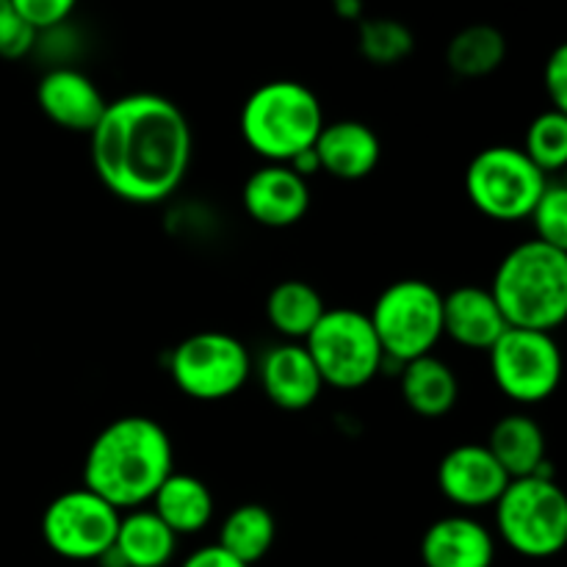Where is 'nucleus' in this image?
I'll return each instance as SVG.
<instances>
[{"mask_svg":"<svg viewBox=\"0 0 567 567\" xmlns=\"http://www.w3.org/2000/svg\"><path fill=\"white\" fill-rule=\"evenodd\" d=\"M181 567H249L241 559H236L233 554H227L221 546H203L197 551H192L186 557V563Z\"/></svg>","mask_w":567,"mask_h":567,"instance_id":"obj_32","label":"nucleus"},{"mask_svg":"<svg viewBox=\"0 0 567 567\" xmlns=\"http://www.w3.org/2000/svg\"><path fill=\"white\" fill-rule=\"evenodd\" d=\"M507 485V471L480 443L454 446L437 465V487L449 502L463 509L493 507Z\"/></svg>","mask_w":567,"mask_h":567,"instance_id":"obj_12","label":"nucleus"},{"mask_svg":"<svg viewBox=\"0 0 567 567\" xmlns=\"http://www.w3.org/2000/svg\"><path fill=\"white\" fill-rule=\"evenodd\" d=\"M275 540L277 520L269 513V507H264V504H241L221 520L216 546H221L227 554L252 567L271 551Z\"/></svg>","mask_w":567,"mask_h":567,"instance_id":"obj_24","label":"nucleus"},{"mask_svg":"<svg viewBox=\"0 0 567 567\" xmlns=\"http://www.w3.org/2000/svg\"><path fill=\"white\" fill-rule=\"evenodd\" d=\"M543 83H546V94L551 100L554 111L567 114V48L559 44L546 61V72H543Z\"/></svg>","mask_w":567,"mask_h":567,"instance_id":"obj_31","label":"nucleus"},{"mask_svg":"<svg viewBox=\"0 0 567 567\" xmlns=\"http://www.w3.org/2000/svg\"><path fill=\"white\" fill-rule=\"evenodd\" d=\"M491 293L507 327L554 332L567 319V249L537 238L518 244L498 264Z\"/></svg>","mask_w":567,"mask_h":567,"instance_id":"obj_3","label":"nucleus"},{"mask_svg":"<svg viewBox=\"0 0 567 567\" xmlns=\"http://www.w3.org/2000/svg\"><path fill=\"white\" fill-rule=\"evenodd\" d=\"M37 103L53 125L64 131L92 133L109 100L86 72L75 66H53L39 81Z\"/></svg>","mask_w":567,"mask_h":567,"instance_id":"obj_14","label":"nucleus"},{"mask_svg":"<svg viewBox=\"0 0 567 567\" xmlns=\"http://www.w3.org/2000/svg\"><path fill=\"white\" fill-rule=\"evenodd\" d=\"M496 529L526 559L557 557L567 543V496L551 474L509 480L498 496Z\"/></svg>","mask_w":567,"mask_h":567,"instance_id":"obj_5","label":"nucleus"},{"mask_svg":"<svg viewBox=\"0 0 567 567\" xmlns=\"http://www.w3.org/2000/svg\"><path fill=\"white\" fill-rule=\"evenodd\" d=\"M529 219L535 225L537 241L548 244V247L567 249V188L563 183H546L540 199L532 208Z\"/></svg>","mask_w":567,"mask_h":567,"instance_id":"obj_28","label":"nucleus"},{"mask_svg":"<svg viewBox=\"0 0 567 567\" xmlns=\"http://www.w3.org/2000/svg\"><path fill=\"white\" fill-rule=\"evenodd\" d=\"M302 343L321 382L338 391L365 388L385 363L369 313L358 308H327Z\"/></svg>","mask_w":567,"mask_h":567,"instance_id":"obj_6","label":"nucleus"},{"mask_svg":"<svg viewBox=\"0 0 567 567\" xmlns=\"http://www.w3.org/2000/svg\"><path fill=\"white\" fill-rule=\"evenodd\" d=\"M358 48L363 59L371 64L391 66L408 59L415 48L413 31L404 22L388 20V17H374V20H360Z\"/></svg>","mask_w":567,"mask_h":567,"instance_id":"obj_27","label":"nucleus"},{"mask_svg":"<svg viewBox=\"0 0 567 567\" xmlns=\"http://www.w3.org/2000/svg\"><path fill=\"white\" fill-rule=\"evenodd\" d=\"M111 551L125 567H166L177 551V535L153 509H127L116 526Z\"/></svg>","mask_w":567,"mask_h":567,"instance_id":"obj_21","label":"nucleus"},{"mask_svg":"<svg viewBox=\"0 0 567 567\" xmlns=\"http://www.w3.org/2000/svg\"><path fill=\"white\" fill-rule=\"evenodd\" d=\"M332 9L341 20H363V0H332Z\"/></svg>","mask_w":567,"mask_h":567,"instance_id":"obj_33","label":"nucleus"},{"mask_svg":"<svg viewBox=\"0 0 567 567\" xmlns=\"http://www.w3.org/2000/svg\"><path fill=\"white\" fill-rule=\"evenodd\" d=\"M97 181L131 205H158L186 181L194 133L186 114L164 94L133 92L105 105L89 133Z\"/></svg>","mask_w":567,"mask_h":567,"instance_id":"obj_1","label":"nucleus"},{"mask_svg":"<svg viewBox=\"0 0 567 567\" xmlns=\"http://www.w3.org/2000/svg\"><path fill=\"white\" fill-rule=\"evenodd\" d=\"M526 158L543 172V175H554V172L565 169L567 164V114L563 111H543L532 120L529 131H526V144L520 147Z\"/></svg>","mask_w":567,"mask_h":567,"instance_id":"obj_26","label":"nucleus"},{"mask_svg":"<svg viewBox=\"0 0 567 567\" xmlns=\"http://www.w3.org/2000/svg\"><path fill=\"white\" fill-rule=\"evenodd\" d=\"M9 3L28 25L42 33L59 28L75 11L78 0H9Z\"/></svg>","mask_w":567,"mask_h":567,"instance_id":"obj_30","label":"nucleus"},{"mask_svg":"<svg viewBox=\"0 0 567 567\" xmlns=\"http://www.w3.org/2000/svg\"><path fill=\"white\" fill-rule=\"evenodd\" d=\"M385 360L410 363L435 352L443 338V293L426 280L391 282L369 313Z\"/></svg>","mask_w":567,"mask_h":567,"instance_id":"obj_7","label":"nucleus"},{"mask_svg":"<svg viewBox=\"0 0 567 567\" xmlns=\"http://www.w3.org/2000/svg\"><path fill=\"white\" fill-rule=\"evenodd\" d=\"M546 183L548 175L526 158L524 150L509 144L482 150L465 169V194L471 205L496 221L529 219Z\"/></svg>","mask_w":567,"mask_h":567,"instance_id":"obj_8","label":"nucleus"},{"mask_svg":"<svg viewBox=\"0 0 567 567\" xmlns=\"http://www.w3.org/2000/svg\"><path fill=\"white\" fill-rule=\"evenodd\" d=\"M507 59V39L496 25L476 22L454 33L446 48V64L460 78H485Z\"/></svg>","mask_w":567,"mask_h":567,"instance_id":"obj_25","label":"nucleus"},{"mask_svg":"<svg viewBox=\"0 0 567 567\" xmlns=\"http://www.w3.org/2000/svg\"><path fill=\"white\" fill-rule=\"evenodd\" d=\"M487 358L498 391L524 408L548 402L563 380V352L551 332L509 327Z\"/></svg>","mask_w":567,"mask_h":567,"instance_id":"obj_10","label":"nucleus"},{"mask_svg":"<svg viewBox=\"0 0 567 567\" xmlns=\"http://www.w3.org/2000/svg\"><path fill=\"white\" fill-rule=\"evenodd\" d=\"M238 127L247 147L266 164H291L316 144L324 127V109L305 83L269 81L241 105Z\"/></svg>","mask_w":567,"mask_h":567,"instance_id":"obj_4","label":"nucleus"},{"mask_svg":"<svg viewBox=\"0 0 567 567\" xmlns=\"http://www.w3.org/2000/svg\"><path fill=\"white\" fill-rule=\"evenodd\" d=\"M244 210L264 227H293L310 208V186L288 164H264L247 177L241 192Z\"/></svg>","mask_w":567,"mask_h":567,"instance_id":"obj_13","label":"nucleus"},{"mask_svg":"<svg viewBox=\"0 0 567 567\" xmlns=\"http://www.w3.org/2000/svg\"><path fill=\"white\" fill-rule=\"evenodd\" d=\"M258 374L266 399L288 413H302V410L313 408L324 391L319 369L310 360L305 343L286 341L271 347L260 358Z\"/></svg>","mask_w":567,"mask_h":567,"instance_id":"obj_15","label":"nucleus"},{"mask_svg":"<svg viewBox=\"0 0 567 567\" xmlns=\"http://www.w3.org/2000/svg\"><path fill=\"white\" fill-rule=\"evenodd\" d=\"M327 305L321 293L305 280H282L266 297V319L286 341L302 343L310 336Z\"/></svg>","mask_w":567,"mask_h":567,"instance_id":"obj_23","label":"nucleus"},{"mask_svg":"<svg viewBox=\"0 0 567 567\" xmlns=\"http://www.w3.org/2000/svg\"><path fill=\"white\" fill-rule=\"evenodd\" d=\"M175 471L172 437L147 415H122L97 432L83 460V487L120 513L138 509Z\"/></svg>","mask_w":567,"mask_h":567,"instance_id":"obj_2","label":"nucleus"},{"mask_svg":"<svg viewBox=\"0 0 567 567\" xmlns=\"http://www.w3.org/2000/svg\"><path fill=\"white\" fill-rule=\"evenodd\" d=\"M509 330L491 288L460 286L443 293V338L476 352H487Z\"/></svg>","mask_w":567,"mask_h":567,"instance_id":"obj_17","label":"nucleus"},{"mask_svg":"<svg viewBox=\"0 0 567 567\" xmlns=\"http://www.w3.org/2000/svg\"><path fill=\"white\" fill-rule=\"evenodd\" d=\"M487 452L496 463L507 471L509 480L535 474H551L548 471V443L546 432L535 419L524 413H509L493 424L487 437Z\"/></svg>","mask_w":567,"mask_h":567,"instance_id":"obj_19","label":"nucleus"},{"mask_svg":"<svg viewBox=\"0 0 567 567\" xmlns=\"http://www.w3.org/2000/svg\"><path fill=\"white\" fill-rule=\"evenodd\" d=\"M321 172L336 181H363L377 169L382 155L380 136L365 122H324L313 144Z\"/></svg>","mask_w":567,"mask_h":567,"instance_id":"obj_18","label":"nucleus"},{"mask_svg":"<svg viewBox=\"0 0 567 567\" xmlns=\"http://www.w3.org/2000/svg\"><path fill=\"white\" fill-rule=\"evenodd\" d=\"M496 540L482 520L471 515H446L421 537L424 567H493Z\"/></svg>","mask_w":567,"mask_h":567,"instance_id":"obj_16","label":"nucleus"},{"mask_svg":"<svg viewBox=\"0 0 567 567\" xmlns=\"http://www.w3.org/2000/svg\"><path fill=\"white\" fill-rule=\"evenodd\" d=\"M153 513L175 532L177 537L199 535L205 526L214 520V493L203 480L192 474H177L172 471L161 487L155 491Z\"/></svg>","mask_w":567,"mask_h":567,"instance_id":"obj_20","label":"nucleus"},{"mask_svg":"<svg viewBox=\"0 0 567 567\" xmlns=\"http://www.w3.org/2000/svg\"><path fill=\"white\" fill-rule=\"evenodd\" d=\"M122 513L89 487H75L44 507V546L70 563H100L114 548Z\"/></svg>","mask_w":567,"mask_h":567,"instance_id":"obj_11","label":"nucleus"},{"mask_svg":"<svg viewBox=\"0 0 567 567\" xmlns=\"http://www.w3.org/2000/svg\"><path fill=\"white\" fill-rule=\"evenodd\" d=\"M402 399L421 419H443L460 399V380L452 365L424 354L402 365Z\"/></svg>","mask_w":567,"mask_h":567,"instance_id":"obj_22","label":"nucleus"},{"mask_svg":"<svg viewBox=\"0 0 567 567\" xmlns=\"http://www.w3.org/2000/svg\"><path fill=\"white\" fill-rule=\"evenodd\" d=\"M169 374L177 391L194 402H221L247 385L252 374L249 349L236 336L203 330L183 338L169 354Z\"/></svg>","mask_w":567,"mask_h":567,"instance_id":"obj_9","label":"nucleus"},{"mask_svg":"<svg viewBox=\"0 0 567 567\" xmlns=\"http://www.w3.org/2000/svg\"><path fill=\"white\" fill-rule=\"evenodd\" d=\"M39 31L28 25L9 0H0V59H25L37 48Z\"/></svg>","mask_w":567,"mask_h":567,"instance_id":"obj_29","label":"nucleus"}]
</instances>
